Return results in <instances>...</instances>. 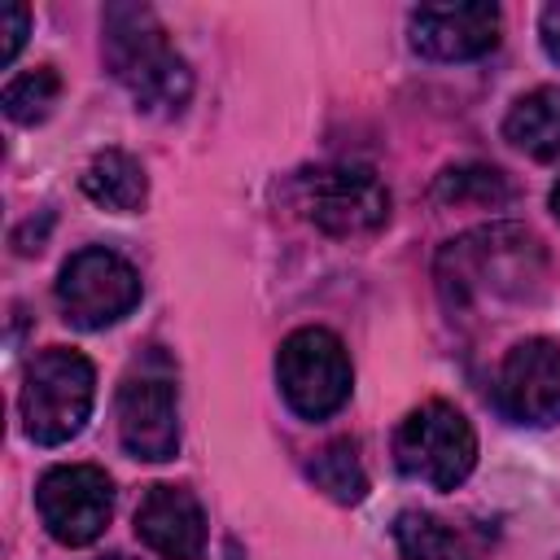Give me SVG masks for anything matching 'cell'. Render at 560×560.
<instances>
[{
	"label": "cell",
	"mask_w": 560,
	"mask_h": 560,
	"mask_svg": "<svg viewBox=\"0 0 560 560\" xmlns=\"http://www.w3.org/2000/svg\"><path fill=\"white\" fill-rule=\"evenodd\" d=\"M551 214L560 219V179H556V188H551Z\"/></svg>",
	"instance_id": "44dd1931"
},
{
	"label": "cell",
	"mask_w": 560,
	"mask_h": 560,
	"mask_svg": "<svg viewBox=\"0 0 560 560\" xmlns=\"http://www.w3.org/2000/svg\"><path fill=\"white\" fill-rule=\"evenodd\" d=\"M105 560H131V556H122V551H114V556H105Z\"/></svg>",
	"instance_id": "7402d4cb"
},
{
	"label": "cell",
	"mask_w": 560,
	"mask_h": 560,
	"mask_svg": "<svg viewBox=\"0 0 560 560\" xmlns=\"http://www.w3.org/2000/svg\"><path fill=\"white\" fill-rule=\"evenodd\" d=\"M499 411L516 424H556L560 420V346L551 337L516 341L494 381Z\"/></svg>",
	"instance_id": "30bf717a"
},
{
	"label": "cell",
	"mask_w": 560,
	"mask_h": 560,
	"mask_svg": "<svg viewBox=\"0 0 560 560\" xmlns=\"http://www.w3.org/2000/svg\"><path fill=\"white\" fill-rule=\"evenodd\" d=\"M394 464L433 490H455L477 464V433L468 416L442 398L411 407L394 433Z\"/></svg>",
	"instance_id": "277c9868"
},
{
	"label": "cell",
	"mask_w": 560,
	"mask_h": 560,
	"mask_svg": "<svg viewBox=\"0 0 560 560\" xmlns=\"http://www.w3.org/2000/svg\"><path fill=\"white\" fill-rule=\"evenodd\" d=\"M503 136L534 162H556L560 158V88H534L525 92L508 118Z\"/></svg>",
	"instance_id": "4fadbf2b"
},
{
	"label": "cell",
	"mask_w": 560,
	"mask_h": 560,
	"mask_svg": "<svg viewBox=\"0 0 560 560\" xmlns=\"http://www.w3.org/2000/svg\"><path fill=\"white\" fill-rule=\"evenodd\" d=\"M298 206L306 210V219L319 232H328L337 241L372 236L389 219V192H385V184L376 179L372 166H354V162L306 171L298 179Z\"/></svg>",
	"instance_id": "8992f818"
},
{
	"label": "cell",
	"mask_w": 560,
	"mask_h": 560,
	"mask_svg": "<svg viewBox=\"0 0 560 560\" xmlns=\"http://www.w3.org/2000/svg\"><path fill=\"white\" fill-rule=\"evenodd\" d=\"M394 542H398L402 560H472L451 525H442L433 512H416V508L398 512Z\"/></svg>",
	"instance_id": "9a60e30c"
},
{
	"label": "cell",
	"mask_w": 560,
	"mask_h": 560,
	"mask_svg": "<svg viewBox=\"0 0 560 560\" xmlns=\"http://www.w3.org/2000/svg\"><path fill=\"white\" fill-rule=\"evenodd\" d=\"M538 276V241L521 228H481L438 254V284L451 302L472 293H525L521 280Z\"/></svg>",
	"instance_id": "3957f363"
},
{
	"label": "cell",
	"mask_w": 560,
	"mask_h": 560,
	"mask_svg": "<svg viewBox=\"0 0 560 560\" xmlns=\"http://www.w3.org/2000/svg\"><path fill=\"white\" fill-rule=\"evenodd\" d=\"M0 61L9 66L18 52H22V44H26V35H31V13H26V4H0Z\"/></svg>",
	"instance_id": "d6986e66"
},
{
	"label": "cell",
	"mask_w": 560,
	"mask_h": 560,
	"mask_svg": "<svg viewBox=\"0 0 560 560\" xmlns=\"http://www.w3.org/2000/svg\"><path fill=\"white\" fill-rule=\"evenodd\" d=\"M57 96H61V74H57L52 66H35V70L9 79L0 105H4V114H9L13 122L31 127V122H44V118L52 114Z\"/></svg>",
	"instance_id": "e0dca14e"
},
{
	"label": "cell",
	"mask_w": 560,
	"mask_h": 560,
	"mask_svg": "<svg viewBox=\"0 0 560 560\" xmlns=\"http://www.w3.org/2000/svg\"><path fill=\"white\" fill-rule=\"evenodd\" d=\"M83 192L114 214H131L149 197V175L127 149H101L83 171Z\"/></svg>",
	"instance_id": "5bb4252c"
},
{
	"label": "cell",
	"mask_w": 560,
	"mask_h": 560,
	"mask_svg": "<svg viewBox=\"0 0 560 560\" xmlns=\"http://www.w3.org/2000/svg\"><path fill=\"white\" fill-rule=\"evenodd\" d=\"M57 302L70 324L96 332L136 311L140 276L122 254H114L105 245H88L66 258V267L57 276Z\"/></svg>",
	"instance_id": "52a82bcc"
},
{
	"label": "cell",
	"mask_w": 560,
	"mask_h": 560,
	"mask_svg": "<svg viewBox=\"0 0 560 560\" xmlns=\"http://www.w3.org/2000/svg\"><path fill=\"white\" fill-rule=\"evenodd\" d=\"M276 381H280L284 402L302 420H324L341 411V402L350 398L354 372H350V354L337 332L298 328L276 350Z\"/></svg>",
	"instance_id": "5b68a950"
},
{
	"label": "cell",
	"mask_w": 560,
	"mask_h": 560,
	"mask_svg": "<svg viewBox=\"0 0 560 560\" xmlns=\"http://www.w3.org/2000/svg\"><path fill=\"white\" fill-rule=\"evenodd\" d=\"M499 44L494 4H420L411 13V48L429 61H472Z\"/></svg>",
	"instance_id": "8fae6325"
},
{
	"label": "cell",
	"mask_w": 560,
	"mask_h": 560,
	"mask_svg": "<svg viewBox=\"0 0 560 560\" xmlns=\"http://www.w3.org/2000/svg\"><path fill=\"white\" fill-rule=\"evenodd\" d=\"M136 534L162 560H201L206 551V512L188 486L158 481L136 508Z\"/></svg>",
	"instance_id": "7c38bea8"
},
{
	"label": "cell",
	"mask_w": 560,
	"mask_h": 560,
	"mask_svg": "<svg viewBox=\"0 0 560 560\" xmlns=\"http://www.w3.org/2000/svg\"><path fill=\"white\" fill-rule=\"evenodd\" d=\"M311 481L332 499V503H363V494H368V472H363V464H359V451H354V442L350 438H341V442H328L315 459H311Z\"/></svg>",
	"instance_id": "2e32d148"
},
{
	"label": "cell",
	"mask_w": 560,
	"mask_h": 560,
	"mask_svg": "<svg viewBox=\"0 0 560 560\" xmlns=\"http://www.w3.org/2000/svg\"><path fill=\"white\" fill-rule=\"evenodd\" d=\"M44 529L66 547H88L114 516V486L96 464H57L35 486Z\"/></svg>",
	"instance_id": "ba28073f"
},
{
	"label": "cell",
	"mask_w": 560,
	"mask_h": 560,
	"mask_svg": "<svg viewBox=\"0 0 560 560\" xmlns=\"http://www.w3.org/2000/svg\"><path fill=\"white\" fill-rule=\"evenodd\" d=\"M538 35H542V52L560 66V0L542 9V18H538Z\"/></svg>",
	"instance_id": "ffe728a7"
},
{
	"label": "cell",
	"mask_w": 560,
	"mask_h": 560,
	"mask_svg": "<svg viewBox=\"0 0 560 560\" xmlns=\"http://www.w3.org/2000/svg\"><path fill=\"white\" fill-rule=\"evenodd\" d=\"M96 402V368L70 350L48 346L31 359L22 381V429L35 446H61L70 442Z\"/></svg>",
	"instance_id": "7a4b0ae2"
},
{
	"label": "cell",
	"mask_w": 560,
	"mask_h": 560,
	"mask_svg": "<svg viewBox=\"0 0 560 560\" xmlns=\"http://www.w3.org/2000/svg\"><path fill=\"white\" fill-rule=\"evenodd\" d=\"M118 442L131 459L162 464L179 451V402L175 376L153 359V368H136L118 385Z\"/></svg>",
	"instance_id": "9c48e42d"
},
{
	"label": "cell",
	"mask_w": 560,
	"mask_h": 560,
	"mask_svg": "<svg viewBox=\"0 0 560 560\" xmlns=\"http://www.w3.org/2000/svg\"><path fill=\"white\" fill-rule=\"evenodd\" d=\"M438 197L446 201H481V206H494L508 197V184L499 171L490 166H459V171H446L438 179Z\"/></svg>",
	"instance_id": "ac0fdd59"
},
{
	"label": "cell",
	"mask_w": 560,
	"mask_h": 560,
	"mask_svg": "<svg viewBox=\"0 0 560 560\" xmlns=\"http://www.w3.org/2000/svg\"><path fill=\"white\" fill-rule=\"evenodd\" d=\"M101 48L114 79L144 114H179L192 96V70L171 48L166 26L149 4H109L101 13Z\"/></svg>",
	"instance_id": "6da1fadb"
}]
</instances>
